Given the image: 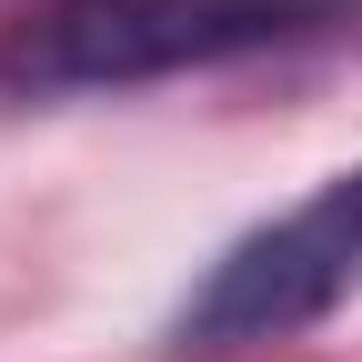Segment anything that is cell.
I'll return each instance as SVG.
<instances>
[{"instance_id": "1", "label": "cell", "mask_w": 362, "mask_h": 362, "mask_svg": "<svg viewBox=\"0 0 362 362\" xmlns=\"http://www.w3.org/2000/svg\"><path fill=\"white\" fill-rule=\"evenodd\" d=\"M362 0H40L0 30V90L71 101V90H141L171 71H221L352 21Z\"/></svg>"}, {"instance_id": "2", "label": "cell", "mask_w": 362, "mask_h": 362, "mask_svg": "<svg viewBox=\"0 0 362 362\" xmlns=\"http://www.w3.org/2000/svg\"><path fill=\"white\" fill-rule=\"evenodd\" d=\"M362 282V161L332 171L322 192H302L292 211H272L262 232H242L221 252L192 302L171 312L181 352H252V342H292L312 332L332 302H352Z\"/></svg>"}]
</instances>
